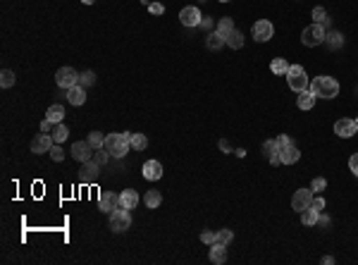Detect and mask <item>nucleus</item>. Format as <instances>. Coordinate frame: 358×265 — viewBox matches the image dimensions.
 I'll return each mask as SVG.
<instances>
[{
  "label": "nucleus",
  "instance_id": "obj_12",
  "mask_svg": "<svg viewBox=\"0 0 358 265\" xmlns=\"http://www.w3.org/2000/svg\"><path fill=\"white\" fill-rule=\"evenodd\" d=\"M201 19H203V15L196 5H189V8H184L182 12H179V22L184 24V26H198Z\"/></svg>",
  "mask_w": 358,
  "mask_h": 265
},
{
  "label": "nucleus",
  "instance_id": "obj_27",
  "mask_svg": "<svg viewBox=\"0 0 358 265\" xmlns=\"http://www.w3.org/2000/svg\"><path fill=\"white\" fill-rule=\"evenodd\" d=\"M225 43H227L229 48H234V50H239V48H244V34L234 29V32L225 39Z\"/></svg>",
  "mask_w": 358,
  "mask_h": 265
},
{
  "label": "nucleus",
  "instance_id": "obj_36",
  "mask_svg": "<svg viewBox=\"0 0 358 265\" xmlns=\"http://www.w3.org/2000/svg\"><path fill=\"white\" fill-rule=\"evenodd\" d=\"M201 242L208 244V246H213V244H218V232H211V229H205V232H201Z\"/></svg>",
  "mask_w": 358,
  "mask_h": 265
},
{
  "label": "nucleus",
  "instance_id": "obj_35",
  "mask_svg": "<svg viewBox=\"0 0 358 265\" xmlns=\"http://www.w3.org/2000/svg\"><path fill=\"white\" fill-rule=\"evenodd\" d=\"M313 19H315V24H330V17H327V12L322 8L313 10Z\"/></svg>",
  "mask_w": 358,
  "mask_h": 265
},
{
  "label": "nucleus",
  "instance_id": "obj_30",
  "mask_svg": "<svg viewBox=\"0 0 358 265\" xmlns=\"http://www.w3.org/2000/svg\"><path fill=\"white\" fill-rule=\"evenodd\" d=\"M67 136H70V129H67L63 122L53 127V141H55V143H63V141H67Z\"/></svg>",
  "mask_w": 358,
  "mask_h": 265
},
{
  "label": "nucleus",
  "instance_id": "obj_18",
  "mask_svg": "<svg viewBox=\"0 0 358 265\" xmlns=\"http://www.w3.org/2000/svg\"><path fill=\"white\" fill-rule=\"evenodd\" d=\"M46 120H50L53 125H60V122L65 120V108L60 105V103H53V105L46 110Z\"/></svg>",
  "mask_w": 358,
  "mask_h": 265
},
{
  "label": "nucleus",
  "instance_id": "obj_1",
  "mask_svg": "<svg viewBox=\"0 0 358 265\" xmlns=\"http://www.w3.org/2000/svg\"><path fill=\"white\" fill-rule=\"evenodd\" d=\"M313 91V96L315 98H325V101H330V98H337L339 96V81H337L335 77H315L311 81V86H308Z\"/></svg>",
  "mask_w": 358,
  "mask_h": 265
},
{
  "label": "nucleus",
  "instance_id": "obj_52",
  "mask_svg": "<svg viewBox=\"0 0 358 265\" xmlns=\"http://www.w3.org/2000/svg\"><path fill=\"white\" fill-rule=\"evenodd\" d=\"M356 122H358V120H356Z\"/></svg>",
  "mask_w": 358,
  "mask_h": 265
},
{
  "label": "nucleus",
  "instance_id": "obj_46",
  "mask_svg": "<svg viewBox=\"0 0 358 265\" xmlns=\"http://www.w3.org/2000/svg\"><path fill=\"white\" fill-rule=\"evenodd\" d=\"M50 127H53V122H50V120H43V122H41V132H50Z\"/></svg>",
  "mask_w": 358,
  "mask_h": 265
},
{
  "label": "nucleus",
  "instance_id": "obj_10",
  "mask_svg": "<svg viewBox=\"0 0 358 265\" xmlns=\"http://www.w3.org/2000/svg\"><path fill=\"white\" fill-rule=\"evenodd\" d=\"M358 132V122L356 120H349V117H342L335 122V134L342 136V139H351L353 134Z\"/></svg>",
  "mask_w": 358,
  "mask_h": 265
},
{
  "label": "nucleus",
  "instance_id": "obj_13",
  "mask_svg": "<svg viewBox=\"0 0 358 265\" xmlns=\"http://www.w3.org/2000/svg\"><path fill=\"white\" fill-rule=\"evenodd\" d=\"M98 208H101L103 213H112L115 208H120V194H115V191H101Z\"/></svg>",
  "mask_w": 358,
  "mask_h": 265
},
{
  "label": "nucleus",
  "instance_id": "obj_16",
  "mask_svg": "<svg viewBox=\"0 0 358 265\" xmlns=\"http://www.w3.org/2000/svg\"><path fill=\"white\" fill-rule=\"evenodd\" d=\"M139 191H134V189H127V191H122L120 194V205L122 208H127V211H134L136 205H139Z\"/></svg>",
  "mask_w": 358,
  "mask_h": 265
},
{
  "label": "nucleus",
  "instance_id": "obj_2",
  "mask_svg": "<svg viewBox=\"0 0 358 265\" xmlns=\"http://www.w3.org/2000/svg\"><path fill=\"white\" fill-rule=\"evenodd\" d=\"M103 149L108 151L112 158H125L127 153H129V149H132V143H129V136L127 134H108L105 136V146Z\"/></svg>",
  "mask_w": 358,
  "mask_h": 265
},
{
  "label": "nucleus",
  "instance_id": "obj_32",
  "mask_svg": "<svg viewBox=\"0 0 358 265\" xmlns=\"http://www.w3.org/2000/svg\"><path fill=\"white\" fill-rule=\"evenodd\" d=\"M86 141H88V143H91V146H94L96 151L105 146V136H103L101 132H91V134H88V139H86Z\"/></svg>",
  "mask_w": 358,
  "mask_h": 265
},
{
  "label": "nucleus",
  "instance_id": "obj_22",
  "mask_svg": "<svg viewBox=\"0 0 358 265\" xmlns=\"http://www.w3.org/2000/svg\"><path fill=\"white\" fill-rule=\"evenodd\" d=\"M318 220H320V211L318 208H306V211H301V222H304L306 227H313V225H318Z\"/></svg>",
  "mask_w": 358,
  "mask_h": 265
},
{
  "label": "nucleus",
  "instance_id": "obj_40",
  "mask_svg": "<svg viewBox=\"0 0 358 265\" xmlns=\"http://www.w3.org/2000/svg\"><path fill=\"white\" fill-rule=\"evenodd\" d=\"M48 153H50V158H53L55 163H63V160H65V151L60 149L57 143H55V146H53V149H50V151H48Z\"/></svg>",
  "mask_w": 358,
  "mask_h": 265
},
{
  "label": "nucleus",
  "instance_id": "obj_15",
  "mask_svg": "<svg viewBox=\"0 0 358 265\" xmlns=\"http://www.w3.org/2000/svg\"><path fill=\"white\" fill-rule=\"evenodd\" d=\"M160 177H163V165L158 163V160H148V163H143V180L158 182Z\"/></svg>",
  "mask_w": 358,
  "mask_h": 265
},
{
  "label": "nucleus",
  "instance_id": "obj_3",
  "mask_svg": "<svg viewBox=\"0 0 358 265\" xmlns=\"http://www.w3.org/2000/svg\"><path fill=\"white\" fill-rule=\"evenodd\" d=\"M287 84H289V89H291V91L301 94L304 89H308V86H311V81H308V74H306V70L301 67V65H289Z\"/></svg>",
  "mask_w": 358,
  "mask_h": 265
},
{
  "label": "nucleus",
  "instance_id": "obj_49",
  "mask_svg": "<svg viewBox=\"0 0 358 265\" xmlns=\"http://www.w3.org/2000/svg\"><path fill=\"white\" fill-rule=\"evenodd\" d=\"M322 263H325V265H332V263H335V258H332V256H325V258H322Z\"/></svg>",
  "mask_w": 358,
  "mask_h": 265
},
{
  "label": "nucleus",
  "instance_id": "obj_21",
  "mask_svg": "<svg viewBox=\"0 0 358 265\" xmlns=\"http://www.w3.org/2000/svg\"><path fill=\"white\" fill-rule=\"evenodd\" d=\"M299 158H301V151L296 149L294 143L282 151V165H294V163H299Z\"/></svg>",
  "mask_w": 358,
  "mask_h": 265
},
{
  "label": "nucleus",
  "instance_id": "obj_45",
  "mask_svg": "<svg viewBox=\"0 0 358 265\" xmlns=\"http://www.w3.org/2000/svg\"><path fill=\"white\" fill-rule=\"evenodd\" d=\"M198 26H201V29H213V19H211V17H203Z\"/></svg>",
  "mask_w": 358,
  "mask_h": 265
},
{
  "label": "nucleus",
  "instance_id": "obj_20",
  "mask_svg": "<svg viewBox=\"0 0 358 265\" xmlns=\"http://www.w3.org/2000/svg\"><path fill=\"white\" fill-rule=\"evenodd\" d=\"M211 260L215 265H222L227 260V246L225 244H213L211 246Z\"/></svg>",
  "mask_w": 358,
  "mask_h": 265
},
{
  "label": "nucleus",
  "instance_id": "obj_50",
  "mask_svg": "<svg viewBox=\"0 0 358 265\" xmlns=\"http://www.w3.org/2000/svg\"><path fill=\"white\" fill-rule=\"evenodd\" d=\"M220 3H232V0H220Z\"/></svg>",
  "mask_w": 358,
  "mask_h": 265
},
{
  "label": "nucleus",
  "instance_id": "obj_47",
  "mask_svg": "<svg viewBox=\"0 0 358 265\" xmlns=\"http://www.w3.org/2000/svg\"><path fill=\"white\" fill-rule=\"evenodd\" d=\"M220 149L225 151V153H229V151H232V149H229V143H227V141H220Z\"/></svg>",
  "mask_w": 358,
  "mask_h": 265
},
{
  "label": "nucleus",
  "instance_id": "obj_48",
  "mask_svg": "<svg viewBox=\"0 0 358 265\" xmlns=\"http://www.w3.org/2000/svg\"><path fill=\"white\" fill-rule=\"evenodd\" d=\"M318 222H320V225H322V227H327V225H330V218H325V215H320V220H318Z\"/></svg>",
  "mask_w": 358,
  "mask_h": 265
},
{
  "label": "nucleus",
  "instance_id": "obj_29",
  "mask_svg": "<svg viewBox=\"0 0 358 265\" xmlns=\"http://www.w3.org/2000/svg\"><path fill=\"white\" fill-rule=\"evenodd\" d=\"M127 136H129V143H132L134 151H143L148 146L146 134H127Z\"/></svg>",
  "mask_w": 358,
  "mask_h": 265
},
{
  "label": "nucleus",
  "instance_id": "obj_9",
  "mask_svg": "<svg viewBox=\"0 0 358 265\" xmlns=\"http://www.w3.org/2000/svg\"><path fill=\"white\" fill-rule=\"evenodd\" d=\"M98 172H101V165L94 163V160H86V163H81V170H79V182L81 184H94L98 180Z\"/></svg>",
  "mask_w": 358,
  "mask_h": 265
},
{
  "label": "nucleus",
  "instance_id": "obj_37",
  "mask_svg": "<svg viewBox=\"0 0 358 265\" xmlns=\"http://www.w3.org/2000/svg\"><path fill=\"white\" fill-rule=\"evenodd\" d=\"M232 239H234V232H232V229H220V232H218V244H225V246H227V244L232 242Z\"/></svg>",
  "mask_w": 358,
  "mask_h": 265
},
{
  "label": "nucleus",
  "instance_id": "obj_39",
  "mask_svg": "<svg viewBox=\"0 0 358 265\" xmlns=\"http://www.w3.org/2000/svg\"><path fill=\"white\" fill-rule=\"evenodd\" d=\"M277 151H280V149H277V143H275V139L263 141V153H265V156H267V158L273 156V153H277Z\"/></svg>",
  "mask_w": 358,
  "mask_h": 265
},
{
  "label": "nucleus",
  "instance_id": "obj_43",
  "mask_svg": "<svg viewBox=\"0 0 358 265\" xmlns=\"http://www.w3.org/2000/svg\"><path fill=\"white\" fill-rule=\"evenodd\" d=\"M148 10H151V15H163V12H165V8L160 5V3H151Z\"/></svg>",
  "mask_w": 358,
  "mask_h": 265
},
{
  "label": "nucleus",
  "instance_id": "obj_5",
  "mask_svg": "<svg viewBox=\"0 0 358 265\" xmlns=\"http://www.w3.org/2000/svg\"><path fill=\"white\" fill-rule=\"evenodd\" d=\"M132 227V215H129V211L127 208H115V211L110 213V229L112 232H117V234H122V232H127Z\"/></svg>",
  "mask_w": 358,
  "mask_h": 265
},
{
  "label": "nucleus",
  "instance_id": "obj_44",
  "mask_svg": "<svg viewBox=\"0 0 358 265\" xmlns=\"http://www.w3.org/2000/svg\"><path fill=\"white\" fill-rule=\"evenodd\" d=\"M313 208L322 211V208H325V198H322V196H313Z\"/></svg>",
  "mask_w": 358,
  "mask_h": 265
},
{
  "label": "nucleus",
  "instance_id": "obj_4",
  "mask_svg": "<svg viewBox=\"0 0 358 265\" xmlns=\"http://www.w3.org/2000/svg\"><path fill=\"white\" fill-rule=\"evenodd\" d=\"M325 36H327L325 24L313 22L311 26H306L304 32H301V43L308 48H315V46H320V43H325Z\"/></svg>",
  "mask_w": 358,
  "mask_h": 265
},
{
  "label": "nucleus",
  "instance_id": "obj_26",
  "mask_svg": "<svg viewBox=\"0 0 358 265\" xmlns=\"http://www.w3.org/2000/svg\"><path fill=\"white\" fill-rule=\"evenodd\" d=\"M270 70L275 72V74H280V77H287L289 72V63L284 60V57H275L273 63H270Z\"/></svg>",
  "mask_w": 358,
  "mask_h": 265
},
{
  "label": "nucleus",
  "instance_id": "obj_6",
  "mask_svg": "<svg viewBox=\"0 0 358 265\" xmlns=\"http://www.w3.org/2000/svg\"><path fill=\"white\" fill-rule=\"evenodd\" d=\"M79 74L74 67H60L57 70V74H55V84L60 86V89H72V86L79 84Z\"/></svg>",
  "mask_w": 358,
  "mask_h": 265
},
{
  "label": "nucleus",
  "instance_id": "obj_31",
  "mask_svg": "<svg viewBox=\"0 0 358 265\" xmlns=\"http://www.w3.org/2000/svg\"><path fill=\"white\" fill-rule=\"evenodd\" d=\"M15 81H17V77H15V72H12V70H3V72H0V86H3V89H12Z\"/></svg>",
  "mask_w": 358,
  "mask_h": 265
},
{
  "label": "nucleus",
  "instance_id": "obj_34",
  "mask_svg": "<svg viewBox=\"0 0 358 265\" xmlns=\"http://www.w3.org/2000/svg\"><path fill=\"white\" fill-rule=\"evenodd\" d=\"M110 158H112V156H110V153H108L105 149H98V151L94 153V163H98V165L103 167V165H108V163H110Z\"/></svg>",
  "mask_w": 358,
  "mask_h": 265
},
{
  "label": "nucleus",
  "instance_id": "obj_42",
  "mask_svg": "<svg viewBox=\"0 0 358 265\" xmlns=\"http://www.w3.org/2000/svg\"><path fill=\"white\" fill-rule=\"evenodd\" d=\"M349 170L353 172V174H356L358 177V153H353V156L349 158Z\"/></svg>",
  "mask_w": 358,
  "mask_h": 265
},
{
  "label": "nucleus",
  "instance_id": "obj_41",
  "mask_svg": "<svg viewBox=\"0 0 358 265\" xmlns=\"http://www.w3.org/2000/svg\"><path fill=\"white\" fill-rule=\"evenodd\" d=\"M275 143H277V149H280V151H284V149H287V146H291V143H294V141L289 139L287 134H280V136H277V139H275Z\"/></svg>",
  "mask_w": 358,
  "mask_h": 265
},
{
  "label": "nucleus",
  "instance_id": "obj_33",
  "mask_svg": "<svg viewBox=\"0 0 358 265\" xmlns=\"http://www.w3.org/2000/svg\"><path fill=\"white\" fill-rule=\"evenodd\" d=\"M96 84V74L91 70L88 72H81V77H79V86H84V89H88V86Z\"/></svg>",
  "mask_w": 358,
  "mask_h": 265
},
{
  "label": "nucleus",
  "instance_id": "obj_11",
  "mask_svg": "<svg viewBox=\"0 0 358 265\" xmlns=\"http://www.w3.org/2000/svg\"><path fill=\"white\" fill-rule=\"evenodd\" d=\"M311 205H313V191L311 189H299L294 194V198H291V208L296 213H301L306 208H311Z\"/></svg>",
  "mask_w": 358,
  "mask_h": 265
},
{
  "label": "nucleus",
  "instance_id": "obj_51",
  "mask_svg": "<svg viewBox=\"0 0 358 265\" xmlns=\"http://www.w3.org/2000/svg\"><path fill=\"white\" fill-rule=\"evenodd\" d=\"M201 3H205V0H201Z\"/></svg>",
  "mask_w": 358,
  "mask_h": 265
},
{
  "label": "nucleus",
  "instance_id": "obj_17",
  "mask_svg": "<svg viewBox=\"0 0 358 265\" xmlns=\"http://www.w3.org/2000/svg\"><path fill=\"white\" fill-rule=\"evenodd\" d=\"M67 101L72 103V105H84L86 103V89L84 86H72V89H67Z\"/></svg>",
  "mask_w": 358,
  "mask_h": 265
},
{
  "label": "nucleus",
  "instance_id": "obj_28",
  "mask_svg": "<svg viewBox=\"0 0 358 265\" xmlns=\"http://www.w3.org/2000/svg\"><path fill=\"white\" fill-rule=\"evenodd\" d=\"M325 43L332 50H337V48H342L344 46V36L339 32H327V36H325Z\"/></svg>",
  "mask_w": 358,
  "mask_h": 265
},
{
  "label": "nucleus",
  "instance_id": "obj_7",
  "mask_svg": "<svg viewBox=\"0 0 358 265\" xmlns=\"http://www.w3.org/2000/svg\"><path fill=\"white\" fill-rule=\"evenodd\" d=\"M251 34H253V39H256L258 43H265V41L273 39L275 26H273V22H270V19H258V22L253 24Z\"/></svg>",
  "mask_w": 358,
  "mask_h": 265
},
{
  "label": "nucleus",
  "instance_id": "obj_8",
  "mask_svg": "<svg viewBox=\"0 0 358 265\" xmlns=\"http://www.w3.org/2000/svg\"><path fill=\"white\" fill-rule=\"evenodd\" d=\"M94 153H96V149L88 143V141H77V143H72V158L79 160V163L94 160Z\"/></svg>",
  "mask_w": 358,
  "mask_h": 265
},
{
  "label": "nucleus",
  "instance_id": "obj_23",
  "mask_svg": "<svg viewBox=\"0 0 358 265\" xmlns=\"http://www.w3.org/2000/svg\"><path fill=\"white\" fill-rule=\"evenodd\" d=\"M143 203H146V208H158V205L163 203V194H160L158 189H151V191H146V196H143Z\"/></svg>",
  "mask_w": 358,
  "mask_h": 265
},
{
  "label": "nucleus",
  "instance_id": "obj_24",
  "mask_svg": "<svg viewBox=\"0 0 358 265\" xmlns=\"http://www.w3.org/2000/svg\"><path fill=\"white\" fill-rule=\"evenodd\" d=\"M215 32H218L222 39H227V36L234 32V19L232 17H222V19L218 22V29H215Z\"/></svg>",
  "mask_w": 358,
  "mask_h": 265
},
{
  "label": "nucleus",
  "instance_id": "obj_19",
  "mask_svg": "<svg viewBox=\"0 0 358 265\" xmlns=\"http://www.w3.org/2000/svg\"><path fill=\"white\" fill-rule=\"evenodd\" d=\"M296 105L301 110H311L313 105H315V96H313L311 89H304L301 94H299V98H296Z\"/></svg>",
  "mask_w": 358,
  "mask_h": 265
},
{
  "label": "nucleus",
  "instance_id": "obj_38",
  "mask_svg": "<svg viewBox=\"0 0 358 265\" xmlns=\"http://www.w3.org/2000/svg\"><path fill=\"white\" fill-rule=\"evenodd\" d=\"M325 187H327V180H325V177H315V180H313V184H311V191H313V194H320V191H322Z\"/></svg>",
  "mask_w": 358,
  "mask_h": 265
},
{
  "label": "nucleus",
  "instance_id": "obj_14",
  "mask_svg": "<svg viewBox=\"0 0 358 265\" xmlns=\"http://www.w3.org/2000/svg\"><path fill=\"white\" fill-rule=\"evenodd\" d=\"M53 146H55L53 136L43 132V134H39V136L32 141V153H48V151L53 149Z\"/></svg>",
  "mask_w": 358,
  "mask_h": 265
},
{
  "label": "nucleus",
  "instance_id": "obj_25",
  "mask_svg": "<svg viewBox=\"0 0 358 265\" xmlns=\"http://www.w3.org/2000/svg\"><path fill=\"white\" fill-rule=\"evenodd\" d=\"M222 46H225V39H222L218 32H213L205 36V48H208V50H220Z\"/></svg>",
  "mask_w": 358,
  "mask_h": 265
}]
</instances>
